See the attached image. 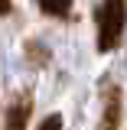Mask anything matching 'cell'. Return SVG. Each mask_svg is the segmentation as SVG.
<instances>
[{"label":"cell","instance_id":"obj_1","mask_svg":"<svg viewBox=\"0 0 127 130\" xmlns=\"http://www.w3.org/2000/svg\"><path fill=\"white\" fill-rule=\"evenodd\" d=\"M95 23H98V52H114L124 39L127 0H101L95 10Z\"/></svg>","mask_w":127,"mask_h":130},{"label":"cell","instance_id":"obj_2","mask_svg":"<svg viewBox=\"0 0 127 130\" xmlns=\"http://www.w3.org/2000/svg\"><path fill=\"white\" fill-rule=\"evenodd\" d=\"M101 101H104V111H101V130H121V111H124V94L114 81L101 85Z\"/></svg>","mask_w":127,"mask_h":130},{"label":"cell","instance_id":"obj_3","mask_svg":"<svg viewBox=\"0 0 127 130\" xmlns=\"http://www.w3.org/2000/svg\"><path fill=\"white\" fill-rule=\"evenodd\" d=\"M30 114H33V94H30V91H23V94L13 98L10 111H7V130H26Z\"/></svg>","mask_w":127,"mask_h":130},{"label":"cell","instance_id":"obj_4","mask_svg":"<svg viewBox=\"0 0 127 130\" xmlns=\"http://www.w3.org/2000/svg\"><path fill=\"white\" fill-rule=\"evenodd\" d=\"M36 7L46 16H55V20H65L72 13V0H36Z\"/></svg>","mask_w":127,"mask_h":130},{"label":"cell","instance_id":"obj_5","mask_svg":"<svg viewBox=\"0 0 127 130\" xmlns=\"http://www.w3.org/2000/svg\"><path fill=\"white\" fill-rule=\"evenodd\" d=\"M36 130H62V114H49V117H43V124Z\"/></svg>","mask_w":127,"mask_h":130},{"label":"cell","instance_id":"obj_6","mask_svg":"<svg viewBox=\"0 0 127 130\" xmlns=\"http://www.w3.org/2000/svg\"><path fill=\"white\" fill-rule=\"evenodd\" d=\"M10 10H13V0H0V16H7Z\"/></svg>","mask_w":127,"mask_h":130}]
</instances>
